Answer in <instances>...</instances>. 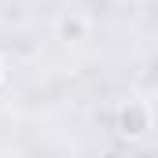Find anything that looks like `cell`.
I'll return each mask as SVG.
<instances>
[{"mask_svg": "<svg viewBox=\"0 0 158 158\" xmlns=\"http://www.w3.org/2000/svg\"><path fill=\"white\" fill-rule=\"evenodd\" d=\"M0 81H4V63H0Z\"/></svg>", "mask_w": 158, "mask_h": 158, "instance_id": "2", "label": "cell"}, {"mask_svg": "<svg viewBox=\"0 0 158 158\" xmlns=\"http://www.w3.org/2000/svg\"><path fill=\"white\" fill-rule=\"evenodd\" d=\"M118 129H121V136L140 140V136L151 129V114H147V107H143V103H129V107H121V114H118Z\"/></svg>", "mask_w": 158, "mask_h": 158, "instance_id": "1", "label": "cell"}]
</instances>
